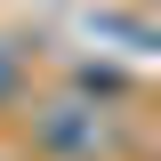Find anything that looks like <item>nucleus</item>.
<instances>
[{"label":"nucleus","instance_id":"f257e3e1","mask_svg":"<svg viewBox=\"0 0 161 161\" xmlns=\"http://www.w3.org/2000/svg\"><path fill=\"white\" fill-rule=\"evenodd\" d=\"M32 137H40V153H57V161H97L105 145H113L89 105H48V113L32 121Z\"/></svg>","mask_w":161,"mask_h":161},{"label":"nucleus","instance_id":"f03ea898","mask_svg":"<svg viewBox=\"0 0 161 161\" xmlns=\"http://www.w3.org/2000/svg\"><path fill=\"white\" fill-rule=\"evenodd\" d=\"M24 97V64H16V48H0V105H16Z\"/></svg>","mask_w":161,"mask_h":161}]
</instances>
